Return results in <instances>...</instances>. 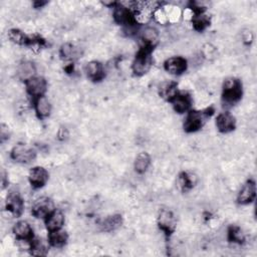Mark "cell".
Here are the masks:
<instances>
[{
  "label": "cell",
  "instance_id": "obj_25",
  "mask_svg": "<svg viewBox=\"0 0 257 257\" xmlns=\"http://www.w3.org/2000/svg\"><path fill=\"white\" fill-rule=\"evenodd\" d=\"M122 224V217L120 215H114L107 217L100 223V227L103 231L110 232L119 228Z\"/></svg>",
  "mask_w": 257,
  "mask_h": 257
},
{
  "label": "cell",
  "instance_id": "obj_16",
  "mask_svg": "<svg viewBox=\"0 0 257 257\" xmlns=\"http://www.w3.org/2000/svg\"><path fill=\"white\" fill-rule=\"evenodd\" d=\"M141 40L143 41V49L152 50L159 40L158 30L150 27L144 29L141 33Z\"/></svg>",
  "mask_w": 257,
  "mask_h": 257
},
{
  "label": "cell",
  "instance_id": "obj_32",
  "mask_svg": "<svg viewBox=\"0 0 257 257\" xmlns=\"http://www.w3.org/2000/svg\"><path fill=\"white\" fill-rule=\"evenodd\" d=\"M153 17L155 18V20L159 23V25L164 26V25H167V23L169 22L167 13H166V11L164 10V8H163V7H158L154 11Z\"/></svg>",
  "mask_w": 257,
  "mask_h": 257
},
{
  "label": "cell",
  "instance_id": "obj_2",
  "mask_svg": "<svg viewBox=\"0 0 257 257\" xmlns=\"http://www.w3.org/2000/svg\"><path fill=\"white\" fill-rule=\"evenodd\" d=\"M151 50L142 49L137 55L133 62V71L137 76H143L149 72L152 65V58L150 57Z\"/></svg>",
  "mask_w": 257,
  "mask_h": 257
},
{
  "label": "cell",
  "instance_id": "obj_8",
  "mask_svg": "<svg viewBox=\"0 0 257 257\" xmlns=\"http://www.w3.org/2000/svg\"><path fill=\"white\" fill-rule=\"evenodd\" d=\"M158 223L160 228L164 232H166L167 234H171L176 227V219L173 213L166 209L161 210L158 217Z\"/></svg>",
  "mask_w": 257,
  "mask_h": 257
},
{
  "label": "cell",
  "instance_id": "obj_6",
  "mask_svg": "<svg viewBox=\"0 0 257 257\" xmlns=\"http://www.w3.org/2000/svg\"><path fill=\"white\" fill-rule=\"evenodd\" d=\"M114 20L120 23V25L125 26L126 28L134 27L135 25V18L134 14L131 13L130 9L125 7L122 4H116L114 9Z\"/></svg>",
  "mask_w": 257,
  "mask_h": 257
},
{
  "label": "cell",
  "instance_id": "obj_22",
  "mask_svg": "<svg viewBox=\"0 0 257 257\" xmlns=\"http://www.w3.org/2000/svg\"><path fill=\"white\" fill-rule=\"evenodd\" d=\"M67 241V234L66 232L62 230H56L51 231L49 236V243L56 248H60L66 244Z\"/></svg>",
  "mask_w": 257,
  "mask_h": 257
},
{
  "label": "cell",
  "instance_id": "obj_10",
  "mask_svg": "<svg viewBox=\"0 0 257 257\" xmlns=\"http://www.w3.org/2000/svg\"><path fill=\"white\" fill-rule=\"evenodd\" d=\"M29 179L34 188H41L49 180V173L42 167H34L30 170Z\"/></svg>",
  "mask_w": 257,
  "mask_h": 257
},
{
  "label": "cell",
  "instance_id": "obj_14",
  "mask_svg": "<svg viewBox=\"0 0 257 257\" xmlns=\"http://www.w3.org/2000/svg\"><path fill=\"white\" fill-rule=\"evenodd\" d=\"M173 105L174 110L179 113H185L188 111L191 106V97L187 92H178L177 95L170 101Z\"/></svg>",
  "mask_w": 257,
  "mask_h": 257
},
{
  "label": "cell",
  "instance_id": "obj_7",
  "mask_svg": "<svg viewBox=\"0 0 257 257\" xmlns=\"http://www.w3.org/2000/svg\"><path fill=\"white\" fill-rule=\"evenodd\" d=\"M27 90L35 99L42 97L46 90V81L42 77H33L27 82Z\"/></svg>",
  "mask_w": 257,
  "mask_h": 257
},
{
  "label": "cell",
  "instance_id": "obj_24",
  "mask_svg": "<svg viewBox=\"0 0 257 257\" xmlns=\"http://www.w3.org/2000/svg\"><path fill=\"white\" fill-rule=\"evenodd\" d=\"M49 251V245L41 238L33 239L30 242V253L34 256H45Z\"/></svg>",
  "mask_w": 257,
  "mask_h": 257
},
{
  "label": "cell",
  "instance_id": "obj_13",
  "mask_svg": "<svg viewBox=\"0 0 257 257\" xmlns=\"http://www.w3.org/2000/svg\"><path fill=\"white\" fill-rule=\"evenodd\" d=\"M13 233L19 241H30L32 238V228L27 221H19L13 227Z\"/></svg>",
  "mask_w": 257,
  "mask_h": 257
},
{
  "label": "cell",
  "instance_id": "obj_33",
  "mask_svg": "<svg viewBox=\"0 0 257 257\" xmlns=\"http://www.w3.org/2000/svg\"><path fill=\"white\" fill-rule=\"evenodd\" d=\"M0 128H1V129H0V139H1V143H4L6 140H8V138H9L8 127L2 124Z\"/></svg>",
  "mask_w": 257,
  "mask_h": 257
},
{
  "label": "cell",
  "instance_id": "obj_34",
  "mask_svg": "<svg viewBox=\"0 0 257 257\" xmlns=\"http://www.w3.org/2000/svg\"><path fill=\"white\" fill-rule=\"evenodd\" d=\"M58 137H59V139H61V140H63V139H66V138L68 137L67 130H66V129H63V128H61V129L59 130V132H58Z\"/></svg>",
  "mask_w": 257,
  "mask_h": 257
},
{
  "label": "cell",
  "instance_id": "obj_21",
  "mask_svg": "<svg viewBox=\"0 0 257 257\" xmlns=\"http://www.w3.org/2000/svg\"><path fill=\"white\" fill-rule=\"evenodd\" d=\"M34 107H35V112L39 118H46V116H49L51 114L52 105L49 102V100L43 96L35 100Z\"/></svg>",
  "mask_w": 257,
  "mask_h": 257
},
{
  "label": "cell",
  "instance_id": "obj_31",
  "mask_svg": "<svg viewBox=\"0 0 257 257\" xmlns=\"http://www.w3.org/2000/svg\"><path fill=\"white\" fill-rule=\"evenodd\" d=\"M202 56L207 59H214L217 57V49L211 43H206L202 48Z\"/></svg>",
  "mask_w": 257,
  "mask_h": 257
},
{
  "label": "cell",
  "instance_id": "obj_35",
  "mask_svg": "<svg viewBox=\"0 0 257 257\" xmlns=\"http://www.w3.org/2000/svg\"><path fill=\"white\" fill-rule=\"evenodd\" d=\"M252 39V34L250 31H245L243 32V40L245 42H250Z\"/></svg>",
  "mask_w": 257,
  "mask_h": 257
},
{
  "label": "cell",
  "instance_id": "obj_4",
  "mask_svg": "<svg viewBox=\"0 0 257 257\" xmlns=\"http://www.w3.org/2000/svg\"><path fill=\"white\" fill-rule=\"evenodd\" d=\"M35 151L28 145L19 144L15 146L11 151V158L22 164H29L35 158Z\"/></svg>",
  "mask_w": 257,
  "mask_h": 257
},
{
  "label": "cell",
  "instance_id": "obj_9",
  "mask_svg": "<svg viewBox=\"0 0 257 257\" xmlns=\"http://www.w3.org/2000/svg\"><path fill=\"white\" fill-rule=\"evenodd\" d=\"M165 69L171 75H181L187 69V60L182 57H170L165 61Z\"/></svg>",
  "mask_w": 257,
  "mask_h": 257
},
{
  "label": "cell",
  "instance_id": "obj_1",
  "mask_svg": "<svg viewBox=\"0 0 257 257\" xmlns=\"http://www.w3.org/2000/svg\"><path fill=\"white\" fill-rule=\"evenodd\" d=\"M242 96L241 84L236 79H227L223 85V100L228 105L238 102Z\"/></svg>",
  "mask_w": 257,
  "mask_h": 257
},
{
  "label": "cell",
  "instance_id": "obj_30",
  "mask_svg": "<svg viewBox=\"0 0 257 257\" xmlns=\"http://www.w3.org/2000/svg\"><path fill=\"white\" fill-rule=\"evenodd\" d=\"M228 238L230 241L235 243H242L244 241V235L239 227H230L228 231Z\"/></svg>",
  "mask_w": 257,
  "mask_h": 257
},
{
  "label": "cell",
  "instance_id": "obj_27",
  "mask_svg": "<svg viewBox=\"0 0 257 257\" xmlns=\"http://www.w3.org/2000/svg\"><path fill=\"white\" fill-rule=\"evenodd\" d=\"M60 55L65 59H73L80 57L79 50L71 43H64L60 49Z\"/></svg>",
  "mask_w": 257,
  "mask_h": 257
},
{
  "label": "cell",
  "instance_id": "obj_17",
  "mask_svg": "<svg viewBox=\"0 0 257 257\" xmlns=\"http://www.w3.org/2000/svg\"><path fill=\"white\" fill-rule=\"evenodd\" d=\"M36 73L35 65L31 61H22L17 66V77L20 81L28 82L29 80L32 79Z\"/></svg>",
  "mask_w": 257,
  "mask_h": 257
},
{
  "label": "cell",
  "instance_id": "obj_19",
  "mask_svg": "<svg viewBox=\"0 0 257 257\" xmlns=\"http://www.w3.org/2000/svg\"><path fill=\"white\" fill-rule=\"evenodd\" d=\"M86 74H87V77L95 81V82H99L101 81L104 76H105V72H104V67L103 65L99 62V61H90L87 63L86 65Z\"/></svg>",
  "mask_w": 257,
  "mask_h": 257
},
{
  "label": "cell",
  "instance_id": "obj_26",
  "mask_svg": "<svg viewBox=\"0 0 257 257\" xmlns=\"http://www.w3.org/2000/svg\"><path fill=\"white\" fill-rule=\"evenodd\" d=\"M179 186L183 191L188 190L197 183V176L192 173H182L179 177Z\"/></svg>",
  "mask_w": 257,
  "mask_h": 257
},
{
  "label": "cell",
  "instance_id": "obj_28",
  "mask_svg": "<svg viewBox=\"0 0 257 257\" xmlns=\"http://www.w3.org/2000/svg\"><path fill=\"white\" fill-rule=\"evenodd\" d=\"M8 38L16 44H27L29 42L28 36L18 29H11L8 31Z\"/></svg>",
  "mask_w": 257,
  "mask_h": 257
},
{
  "label": "cell",
  "instance_id": "obj_3",
  "mask_svg": "<svg viewBox=\"0 0 257 257\" xmlns=\"http://www.w3.org/2000/svg\"><path fill=\"white\" fill-rule=\"evenodd\" d=\"M54 210V202L48 197L38 198L32 205V214L36 218H46Z\"/></svg>",
  "mask_w": 257,
  "mask_h": 257
},
{
  "label": "cell",
  "instance_id": "obj_15",
  "mask_svg": "<svg viewBox=\"0 0 257 257\" xmlns=\"http://www.w3.org/2000/svg\"><path fill=\"white\" fill-rule=\"evenodd\" d=\"M216 126L221 133H229L235 128L234 116L229 113L220 114L216 119Z\"/></svg>",
  "mask_w": 257,
  "mask_h": 257
},
{
  "label": "cell",
  "instance_id": "obj_5",
  "mask_svg": "<svg viewBox=\"0 0 257 257\" xmlns=\"http://www.w3.org/2000/svg\"><path fill=\"white\" fill-rule=\"evenodd\" d=\"M208 114L199 112V111H191L186 116V120L184 123L185 131L192 133L196 132L202 128L205 122V118Z\"/></svg>",
  "mask_w": 257,
  "mask_h": 257
},
{
  "label": "cell",
  "instance_id": "obj_29",
  "mask_svg": "<svg viewBox=\"0 0 257 257\" xmlns=\"http://www.w3.org/2000/svg\"><path fill=\"white\" fill-rule=\"evenodd\" d=\"M192 21H193V26H194L195 29H197V30H203L206 27L209 26V23H210L209 17L206 14H204L203 12L195 14Z\"/></svg>",
  "mask_w": 257,
  "mask_h": 257
},
{
  "label": "cell",
  "instance_id": "obj_11",
  "mask_svg": "<svg viewBox=\"0 0 257 257\" xmlns=\"http://www.w3.org/2000/svg\"><path fill=\"white\" fill-rule=\"evenodd\" d=\"M6 211L13 217L21 215L23 211V201L17 193L12 192L8 195L6 200Z\"/></svg>",
  "mask_w": 257,
  "mask_h": 257
},
{
  "label": "cell",
  "instance_id": "obj_18",
  "mask_svg": "<svg viewBox=\"0 0 257 257\" xmlns=\"http://www.w3.org/2000/svg\"><path fill=\"white\" fill-rule=\"evenodd\" d=\"M64 223V216L59 210H54V211L45 218V225L50 231H56L61 229Z\"/></svg>",
  "mask_w": 257,
  "mask_h": 257
},
{
  "label": "cell",
  "instance_id": "obj_23",
  "mask_svg": "<svg viewBox=\"0 0 257 257\" xmlns=\"http://www.w3.org/2000/svg\"><path fill=\"white\" fill-rule=\"evenodd\" d=\"M150 164H151V158L149 154L140 153L135 161V170L140 174H143L148 170Z\"/></svg>",
  "mask_w": 257,
  "mask_h": 257
},
{
  "label": "cell",
  "instance_id": "obj_20",
  "mask_svg": "<svg viewBox=\"0 0 257 257\" xmlns=\"http://www.w3.org/2000/svg\"><path fill=\"white\" fill-rule=\"evenodd\" d=\"M159 93L163 99L171 101L178 93L177 84L174 82L162 83L159 87Z\"/></svg>",
  "mask_w": 257,
  "mask_h": 257
},
{
  "label": "cell",
  "instance_id": "obj_12",
  "mask_svg": "<svg viewBox=\"0 0 257 257\" xmlns=\"http://www.w3.org/2000/svg\"><path fill=\"white\" fill-rule=\"evenodd\" d=\"M256 195V185L254 181H247L238 194V202L240 204H248L252 202Z\"/></svg>",
  "mask_w": 257,
  "mask_h": 257
}]
</instances>
